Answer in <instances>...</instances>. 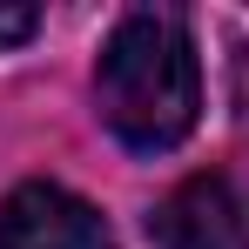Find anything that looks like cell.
Returning <instances> with one entry per match:
<instances>
[{
	"label": "cell",
	"instance_id": "cell-1",
	"mask_svg": "<svg viewBox=\"0 0 249 249\" xmlns=\"http://www.w3.org/2000/svg\"><path fill=\"white\" fill-rule=\"evenodd\" d=\"M94 101H101V122L128 148H142V155L175 148L202 108L196 41L182 27V14H168V7L122 14L101 47V68H94Z\"/></svg>",
	"mask_w": 249,
	"mask_h": 249
},
{
	"label": "cell",
	"instance_id": "cell-2",
	"mask_svg": "<svg viewBox=\"0 0 249 249\" xmlns=\"http://www.w3.org/2000/svg\"><path fill=\"white\" fill-rule=\"evenodd\" d=\"M148 229L162 249H249V182L229 168H202L162 196Z\"/></svg>",
	"mask_w": 249,
	"mask_h": 249
},
{
	"label": "cell",
	"instance_id": "cell-3",
	"mask_svg": "<svg viewBox=\"0 0 249 249\" xmlns=\"http://www.w3.org/2000/svg\"><path fill=\"white\" fill-rule=\"evenodd\" d=\"M0 249H108V222L54 182H20L0 202Z\"/></svg>",
	"mask_w": 249,
	"mask_h": 249
},
{
	"label": "cell",
	"instance_id": "cell-4",
	"mask_svg": "<svg viewBox=\"0 0 249 249\" xmlns=\"http://www.w3.org/2000/svg\"><path fill=\"white\" fill-rule=\"evenodd\" d=\"M34 27H41V14H34V7H0V47L27 41Z\"/></svg>",
	"mask_w": 249,
	"mask_h": 249
}]
</instances>
